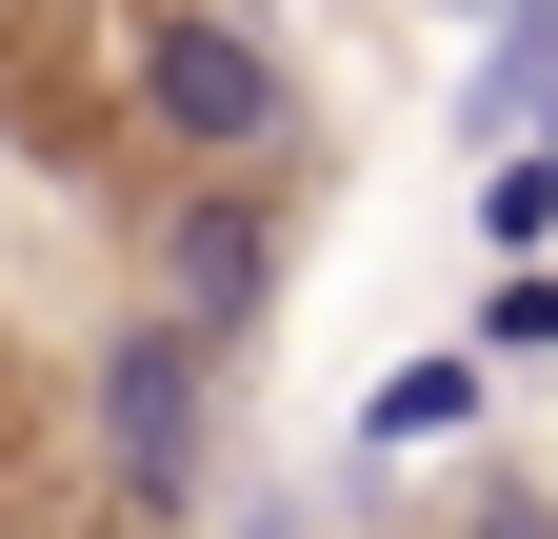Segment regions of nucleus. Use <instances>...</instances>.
<instances>
[{
    "instance_id": "f257e3e1",
    "label": "nucleus",
    "mask_w": 558,
    "mask_h": 539,
    "mask_svg": "<svg viewBox=\"0 0 558 539\" xmlns=\"http://www.w3.org/2000/svg\"><path fill=\"white\" fill-rule=\"evenodd\" d=\"M220 340H199L180 300H140V320H100V360H81V440H100V500L140 519V539H180V519H220Z\"/></svg>"
},
{
    "instance_id": "f03ea898",
    "label": "nucleus",
    "mask_w": 558,
    "mask_h": 539,
    "mask_svg": "<svg viewBox=\"0 0 558 539\" xmlns=\"http://www.w3.org/2000/svg\"><path fill=\"white\" fill-rule=\"evenodd\" d=\"M120 81H140V141H180V160H300L319 141V100H300V60L259 40V0H160V21L120 40Z\"/></svg>"
},
{
    "instance_id": "7ed1b4c3",
    "label": "nucleus",
    "mask_w": 558,
    "mask_h": 539,
    "mask_svg": "<svg viewBox=\"0 0 558 539\" xmlns=\"http://www.w3.org/2000/svg\"><path fill=\"white\" fill-rule=\"evenodd\" d=\"M140 280H160L220 360H259V320H279V280H300V200H279L259 160H180V200H160V240H140Z\"/></svg>"
},
{
    "instance_id": "20e7f679",
    "label": "nucleus",
    "mask_w": 558,
    "mask_h": 539,
    "mask_svg": "<svg viewBox=\"0 0 558 539\" xmlns=\"http://www.w3.org/2000/svg\"><path fill=\"white\" fill-rule=\"evenodd\" d=\"M538 81H558V0H499V21H478V81H459V160H499L538 120Z\"/></svg>"
},
{
    "instance_id": "39448f33",
    "label": "nucleus",
    "mask_w": 558,
    "mask_h": 539,
    "mask_svg": "<svg viewBox=\"0 0 558 539\" xmlns=\"http://www.w3.org/2000/svg\"><path fill=\"white\" fill-rule=\"evenodd\" d=\"M478 399H499V360H478V340H459V360H399V380L360 399V459H439V440H478Z\"/></svg>"
},
{
    "instance_id": "423d86ee",
    "label": "nucleus",
    "mask_w": 558,
    "mask_h": 539,
    "mask_svg": "<svg viewBox=\"0 0 558 539\" xmlns=\"http://www.w3.org/2000/svg\"><path fill=\"white\" fill-rule=\"evenodd\" d=\"M478 240H499V260H558V141H499V160H478Z\"/></svg>"
},
{
    "instance_id": "0eeeda50",
    "label": "nucleus",
    "mask_w": 558,
    "mask_h": 539,
    "mask_svg": "<svg viewBox=\"0 0 558 539\" xmlns=\"http://www.w3.org/2000/svg\"><path fill=\"white\" fill-rule=\"evenodd\" d=\"M478 360H558V260H499L478 280Z\"/></svg>"
},
{
    "instance_id": "6e6552de",
    "label": "nucleus",
    "mask_w": 558,
    "mask_h": 539,
    "mask_svg": "<svg viewBox=\"0 0 558 539\" xmlns=\"http://www.w3.org/2000/svg\"><path fill=\"white\" fill-rule=\"evenodd\" d=\"M459 539H558V500H538V480H478V500H459Z\"/></svg>"
},
{
    "instance_id": "1a4fd4ad",
    "label": "nucleus",
    "mask_w": 558,
    "mask_h": 539,
    "mask_svg": "<svg viewBox=\"0 0 558 539\" xmlns=\"http://www.w3.org/2000/svg\"><path fill=\"white\" fill-rule=\"evenodd\" d=\"M220 539H300V500H220Z\"/></svg>"
},
{
    "instance_id": "9d476101",
    "label": "nucleus",
    "mask_w": 558,
    "mask_h": 539,
    "mask_svg": "<svg viewBox=\"0 0 558 539\" xmlns=\"http://www.w3.org/2000/svg\"><path fill=\"white\" fill-rule=\"evenodd\" d=\"M538 141H558V81H538Z\"/></svg>"
}]
</instances>
